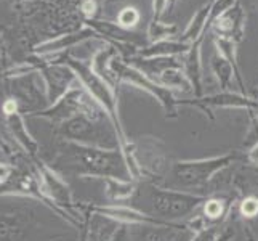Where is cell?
Here are the masks:
<instances>
[{
    "label": "cell",
    "mask_w": 258,
    "mask_h": 241,
    "mask_svg": "<svg viewBox=\"0 0 258 241\" xmlns=\"http://www.w3.org/2000/svg\"><path fill=\"white\" fill-rule=\"evenodd\" d=\"M207 196L180 191L151 182H138L135 195L128 200L127 206L137 209L145 216L175 224L176 220L194 216L202 208Z\"/></svg>",
    "instance_id": "6da1fadb"
},
{
    "label": "cell",
    "mask_w": 258,
    "mask_h": 241,
    "mask_svg": "<svg viewBox=\"0 0 258 241\" xmlns=\"http://www.w3.org/2000/svg\"><path fill=\"white\" fill-rule=\"evenodd\" d=\"M241 159L237 153H225L221 156H212L204 159L178 161L168 169V177L164 183L167 188L192 193V190L204 188L218 172Z\"/></svg>",
    "instance_id": "7a4b0ae2"
},
{
    "label": "cell",
    "mask_w": 258,
    "mask_h": 241,
    "mask_svg": "<svg viewBox=\"0 0 258 241\" xmlns=\"http://www.w3.org/2000/svg\"><path fill=\"white\" fill-rule=\"evenodd\" d=\"M111 69L119 82H125L132 87L138 88V90L149 93L153 98H156L159 105L162 106L167 119L178 118V106H180V103H178V100L173 97L172 90H168V88L162 87L161 84L151 80L148 76L141 73V71L130 66L122 57H115L111 61Z\"/></svg>",
    "instance_id": "3957f363"
},
{
    "label": "cell",
    "mask_w": 258,
    "mask_h": 241,
    "mask_svg": "<svg viewBox=\"0 0 258 241\" xmlns=\"http://www.w3.org/2000/svg\"><path fill=\"white\" fill-rule=\"evenodd\" d=\"M180 106L188 105L201 110L209 119H213V108H234V110H247L258 113V103L250 95H244L241 92H218L212 95H202L194 100H178Z\"/></svg>",
    "instance_id": "277c9868"
},
{
    "label": "cell",
    "mask_w": 258,
    "mask_h": 241,
    "mask_svg": "<svg viewBox=\"0 0 258 241\" xmlns=\"http://www.w3.org/2000/svg\"><path fill=\"white\" fill-rule=\"evenodd\" d=\"M245 24H247V13L242 4L237 0L229 10L221 13L210 23V31L213 32V35L228 37L231 40L241 43L245 37Z\"/></svg>",
    "instance_id": "5b68a950"
},
{
    "label": "cell",
    "mask_w": 258,
    "mask_h": 241,
    "mask_svg": "<svg viewBox=\"0 0 258 241\" xmlns=\"http://www.w3.org/2000/svg\"><path fill=\"white\" fill-rule=\"evenodd\" d=\"M192 43L181 40L180 37L164 39L153 43H146L137 55L141 58H181L189 52Z\"/></svg>",
    "instance_id": "8992f818"
},
{
    "label": "cell",
    "mask_w": 258,
    "mask_h": 241,
    "mask_svg": "<svg viewBox=\"0 0 258 241\" xmlns=\"http://www.w3.org/2000/svg\"><path fill=\"white\" fill-rule=\"evenodd\" d=\"M202 42H194L189 52L181 57V68L191 80L194 88V97L199 98L204 95V74H202Z\"/></svg>",
    "instance_id": "52a82bcc"
},
{
    "label": "cell",
    "mask_w": 258,
    "mask_h": 241,
    "mask_svg": "<svg viewBox=\"0 0 258 241\" xmlns=\"http://www.w3.org/2000/svg\"><path fill=\"white\" fill-rule=\"evenodd\" d=\"M149 230L145 231L140 241H192L196 236L194 228L191 225L180 224H162V225H148Z\"/></svg>",
    "instance_id": "ba28073f"
},
{
    "label": "cell",
    "mask_w": 258,
    "mask_h": 241,
    "mask_svg": "<svg viewBox=\"0 0 258 241\" xmlns=\"http://www.w3.org/2000/svg\"><path fill=\"white\" fill-rule=\"evenodd\" d=\"M210 16H212V0L204 4L199 10L192 15L188 26H186L184 31L181 32L180 39L188 43L204 40L207 32L210 31Z\"/></svg>",
    "instance_id": "9c48e42d"
},
{
    "label": "cell",
    "mask_w": 258,
    "mask_h": 241,
    "mask_svg": "<svg viewBox=\"0 0 258 241\" xmlns=\"http://www.w3.org/2000/svg\"><path fill=\"white\" fill-rule=\"evenodd\" d=\"M210 71L217 79L221 92H234L236 71L229 61L215 50L210 57Z\"/></svg>",
    "instance_id": "30bf717a"
},
{
    "label": "cell",
    "mask_w": 258,
    "mask_h": 241,
    "mask_svg": "<svg viewBox=\"0 0 258 241\" xmlns=\"http://www.w3.org/2000/svg\"><path fill=\"white\" fill-rule=\"evenodd\" d=\"M237 45L239 43L231 40L228 37H220V35H213V49H215L220 55H223L231 65H233L234 71H236V82L241 93L247 95L245 90V84H244V77L241 73V68H239V61H237Z\"/></svg>",
    "instance_id": "8fae6325"
},
{
    "label": "cell",
    "mask_w": 258,
    "mask_h": 241,
    "mask_svg": "<svg viewBox=\"0 0 258 241\" xmlns=\"http://www.w3.org/2000/svg\"><path fill=\"white\" fill-rule=\"evenodd\" d=\"M159 84H161L162 87H165V88H168V90H172V92L173 90L181 92V93L194 92L191 80L188 79V76H186L181 65L167 68L161 74V77H159Z\"/></svg>",
    "instance_id": "7c38bea8"
},
{
    "label": "cell",
    "mask_w": 258,
    "mask_h": 241,
    "mask_svg": "<svg viewBox=\"0 0 258 241\" xmlns=\"http://www.w3.org/2000/svg\"><path fill=\"white\" fill-rule=\"evenodd\" d=\"M176 32H178V28L173 23H165L162 20L161 21H149L148 29H146V43L176 37Z\"/></svg>",
    "instance_id": "4fadbf2b"
},
{
    "label": "cell",
    "mask_w": 258,
    "mask_h": 241,
    "mask_svg": "<svg viewBox=\"0 0 258 241\" xmlns=\"http://www.w3.org/2000/svg\"><path fill=\"white\" fill-rule=\"evenodd\" d=\"M141 21V13L137 7L133 5H128V7H123L122 10L117 13V23L120 28L127 29V31H132L135 29L138 23Z\"/></svg>",
    "instance_id": "5bb4252c"
},
{
    "label": "cell",
    "mask_w": 258,
    "mask_h": 241,
    "mask_svg": "<svg viewBox=\"0 0 258 241\" xmlns=\"http://www.w3.org/2000/svg\"><path fill=\"white\" fill-rule=\"evenodd\" d=\"M239 211H241V216L245 219H253L258 216V196L256 195H248L241 201V206H239Z\"/></svg>",
    "instance_id": "9a60e30c"
},
{
    "label": "cell",
    "mask_w": 258,
    "mask_h": 241,
    "mask_svg": "<svg viewBox=\"0 0 258 241\" xmlns=\"http://www.w3.org/2000/svg\"><path fill=\"white\" fill-rule=\"evenodd\" d=\"M226 227H223L221 224L218 225H212V227H207L201 231L196 233V236L192 238V241H217L220 238V235L223 233V230Z\"/></svg>",
    "instance_id": "2e32d148"
},
{
    "label": "cell",
    "mask_w": 258,
    "mask_h": 241,
    "mask_svg": "<svg viewBox=\"0 0 258 241\" xmlns=\"http://www.w3.org/2000/svg\"><path fill=\"white\" fill-rule=\"evenodd\" d=\"M255 145H258V113L253 116L250 129L247 130L245 137H244V148L248 151L250 148H253Z\"/></svg>",
    "instance_id": "e0dca14e"
},
{
    "label": "cell",
    "mask_w": 258,
    "mask_h": 241,
    "mask_svg": "<svg viewBox=\"0 0 258 241\" xmlns=\"http://www.w3.org/2000/svg\"><path fill=\"white\" fill-rule=\"evenodd\" d=\"M168 4H170V0H153V7H151L153 15H151L149 21H161L164 13L167 12Z\"/></svg>",
    "instance_id": "ac0fdd59"
},
{
    "label": "cell",
    "mask_w": 258,
    "mask_h": 241,
    "mask_svg": "<svg viewBox=\"0 0 258 241\" xmlns=\"http://www.w3.org/2000/svg\"><path fill=\"white\" fill-rule=\"evenodd\" d=\"M82 12L85 16H93L95 12H96V4H95V0H85V2L82 4Z\"/></svg>",
    "instance_id": "d6986e66"
},
{
    "label": "cell",
    "mask_w": 258,
    "mask_h": 241,
    "mask_svg": "<svg viewBox=\"0 0 258 241\" xmlns=\"http://www.w3.org/2000/svg\"><path fill=\"white\" fill-rule=\"evenodd\" d=\"M112 241H132V235L128 233V230L127 227H122L117 233L114 235Z\"/></svg>",
    "instance_id": "ffe728a7"
},
{
    "label": "cell",
    "mask_w": 258,
    "mask_h": 241,
    "mask_svg": "<svg viewBox=\"0 0 258 241\" xmlns=\"http://www.w3.org/2000/svg\"><path fill=\"white\" fill-rule=\"evenodd\" d=\"M234 235H236L234 228H233V227H226V228L223 230V233L220 235V238H218L217 241H231V239L234 238Z\"/></svg>",
    "instance_id": "44dd1931"
},
{
    "label": "cell",
    "mask_w": 258,
    "mask_h": 241,
    "mask_svg": "<svg viewBox=\"0 0 258 241\" xmlns=\"http://www.w3.org/2000/svg\"><path fill=\"white\" fill-rule=\"evenodd\" d=\"M247 159L250 161L252 164H258V145L250 148L247 151Z\"/></svg>",
    "instance_id": "7402d4cb"
},
{
    "label": "cell",
    "mask_w": 258,
    "mask_h": 241,
    "mask_svg": "<svg viewBox=\"0 0 258 241\" xmlns=\"http://www.w3.org/2000/svg\"><path fill=\"white\" fill-rule=\"evenodd\" d=\"M4 110H5V113H7V114H13V113L16 111V103H15L13 100L7 102V103L4 105Z\"/></svg>",
    "instance_id": "603a6c76"
},
{
    "label": "cell",
    "mask_w": 258,
    "mask_h": 241,
    "mask_svg": "<svg viewBox=\"0 0 258 241\" xmlns=\"http://www.w3.org/2000/svg\"><path fill=\"white\" fill-rule=\"evenodd\" d=\"M7 175H8V167H5V166L0 164V182L5 180V177H7Z\"/></svg>",
    "instance_id": "cb8c5ba5"
},
{
    "label": "cell",
    "mask_w": 258,
    "mask_h": 241,
    "mask_svg": "<svg viewBox=\"0 0 258 241\" xmlns=\"http://www.w3.org/2000/svg\"><path fill=\"white\" fill-rule=\"evenodd\" d=\"M252 98H253V100H255V102L258 103V87H256V90H255V93L252 95Z\"/></svg>",
    "instance_id": "d4e9b609"
}]
</instances>
